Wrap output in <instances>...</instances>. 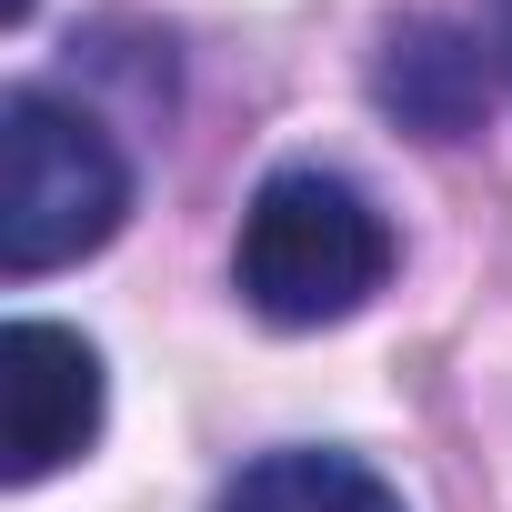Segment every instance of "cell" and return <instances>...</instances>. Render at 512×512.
<instances>
[{
  "label": "cell",
  "instance_id": "4",
  "mask_svg": "<svg viewBox=\"0 0 512 512\" xmlns=\"http://www.w3.org/2000/svg\"><path fill=\"white\" fill-rule=\"evenodd\" d=\"M382 111H402L422 141H462L482 121V51L452 21H412L382 51Z\"/></svg>",
  "mask_w": 512,
  "mask_h": 512
},
{
  "label": "cell",
  "instance_id": "5",
  "mask_svg": "<svg viewBox=\"0 0 512 512\" xmlns=\"http://www.w3.org/2000/svg\"><path fill=\"white\" fill-rule=\"evenodd\" d=\"M221 512H402V492L352 452H262L221 492Z\"/></svg>",
  "mask_w": 512,
  "mask_h": 512
},
{
  "label": "cell",
  "instance_id": "1",
  "mask_svg": "<svg viewBox=\"0 0 512 512\" xmlns=\"http://www.w3.org/2000/svg\"><path fill=\"white\" fill-rule=\"evenodd\" d=\"M231 272H241V302L262 312V322L322 332V322H342V312H362V302L382 292L392 231H382V211H372L342 171L292 161V171H272L262 191H251Z\"/></svg>",
  "mask_w": 512,
  "mask_h": 512
},
{
  "label": "cell",
  "instance_id": "6",
  "mask_svg": "<svg viewBox=\"0 0 512 512\" xmlns=\"http://www.w3.org/2000/svg\"><path fill=\"white\" fill-rule=\"evenodd\" d=\"M492 61L512 71V0H502V21H492Z\"/></svg>",
  "mask_w": 512,
  "mask_h": 512
},
{
  "label": "cell",
  "instance_id": "3",
  "mask_svg": "<svg viewBox=\"0 0 512 512\" xmlns=\"http://www.w3.org/2000/svg\"><path fill=\"white\" fill-rule=\"evenodd\" d=\"M101 432V352L61 322H11L0 332V472L41 482Z\"/></svg>",
  "mask_w": 512,
  "mask_h": 512
},
{
  "label": "cell",
  "instance_id": "2",
  "mask_svg": "<svg viewBox=\"0 0 512 512\" xmlns=\"http://www.w3.org/2000/svg\"><path fill=\"white\" fill-rule=\"evenodd\" d=\"M121 211H131L121 141L81 101L21 81L0 101V272L41 282V272L81 262V251H101L121 231Z\"/></svg>",
  "mask_w": 512,
  "mask_h": 512
},
{
  "label": "cell",
  "instance_id": "7",
  "mask_svg": "<svg viewBox=\"0 0 512 512\" xmlns=\"http://www.w3.org/2000/svg\"><path fill=\"white\" fill-rule=\"evenodd\" d=\"M0 11H11V21H21V11H31V0H0Z\"/></svg>",
  "mask_w": 512,
  "mask_h": 512
}]
</instances>
